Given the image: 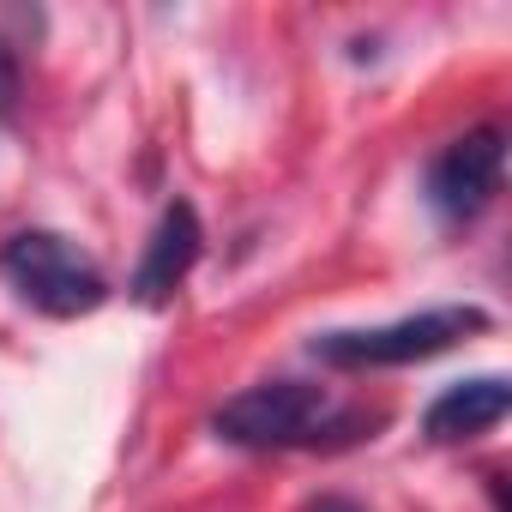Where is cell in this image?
<instances>
[{
    "mask_svg": "<svg viewBox=\"0 0 512 512\" xmlns=\"http://www.w3.org/2000/svg\"><path fill=\"white\" fill-rule=\"evenodd\" d=\"M199 247H205L199 211H193L187 199H169L163 217H157V229H151V241H145V253H139V272H133V284H127L133 302L163 308V302L187 284V272L199 266Z\"/></svg>",
    "mask_w": 512,
    "mask_h": 512,
    "instance_id": "obj_5",
    "label": "cell"
},
{
    "mask_svg": "<svg viewBox=\"0 0 512 512\" xmlns=\"http://www.w3.org/2000/svg\"><path fill=\"white\" fill-rule=\"evenodd\" d=\"M506 181V133L500 127H470L458 133L452 145L434 151L428 163V205L446 217V223H470L494 205Z\"/></svg>",
    "mask_w": 512,
    "mask_h": 512,
    "instance_id": "obj_4",
    "label": "cell"
},
{
    "mask_svg": "<svg viewBox=\"0 0 512 512\" xmlns=\"http://www.w3.org/2000/svg\"><path fill=\"white\" fill-rule=\"evenodd\" d=\"M302 512H362V506H356L350 494H320V500H308Z\"/></svg>",
    "mask_w": 512,
    "mask_h": 512,
    "instance_id": "obj_8",
    "label": "cell"
},
{
    "mask_svg": "<svg viewBox=\"0 0 512 512\" xmlns=\"http://www.w3.org/2000/svg\"><path fill=\"white\" fill-rule=\"evenodd\" d=\"M512 410V386L500 380V374H476V380H458V386H446L434 404H428V416H422V434L434 440V446H458V440H476V434H488L500 416Z\"/></svg>",
    "mask_w": 512,
    "mask_h": 512,
    "instance_id": "obj_6",
    "label": "cell"
},
{
    "mask_svg": "<svg viewBox=\"0 0 512 512\" xmlns=\"http://www.w3.org/2000/svg\"><path fill=\"white\" fill-rule=\"evenodd\" d=\"M320 428H326V386H308V380L247 386L211 416V434L229 446H247V452L320 446Z\"/></svg>",
    "mask_w": 512,
    "mask_h": 512,
    "instance_id": "obj_3",
    "label": "cell"
},
{
    "mask_svg": "<svg viewBox=\"0 0 512 512\" xmlns=\"http://www.w3.org/2000/svg\"><path fill=\"white\" fill-rule=\"evenodd\" d=\"M488 332V308L476 302H440V308H422V314H404V320H386V326H350V332H320L308 344L314 362L326 368H404V362H428L440 350H452L458 338H476Z\"/></svg>",
    "mask_w": 512,
    "mask_h": 512,
    "instance_id": "obj_1",
    "label": "cell"
},
{
    "mask_svg": "<svg viewBox=\"0 0 512 512\" xmlns=\"http://www.w3.org/2000/svg\"><path fill=\"white\" fill-rule=\"evenodd\" d=\"M0 278L13 284V296L25 308H37L49 320H79V314L103 308V296H109V278L55 229H19L0 241Z\"/></svg>",
    "mask_w": 512,
    "mask_h": 512,
    "instance_id": "obj_2",
    "label": "cell"
},
{
    "mask_svg": "<svg viewBox=\"0 0 512 512\" xmlns=\"http://www.w3.org/2000/svg\"><path fill=\"white\" fill-rule=\"evenodd\" d=\"M19 109V55L0 43V115H13Z\"/></svg>",
    "mask_w": 512,
    "mask_h": 512,
    "instance_id": "obj_7",
    "label": "cell"
}]
</instances>
